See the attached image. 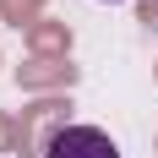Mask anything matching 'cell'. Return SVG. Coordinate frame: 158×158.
<instances>
[{
    "label": "cell",
    "mask_w": 158,
    "mask_h": 158,
    "mask_svg": "<svg viewBox=\"0 0 158 158\" xmlns=\"http://www.w3.org/2000/svg\"><path fill=\"white\" fill-rule=\"evenodd\" d=\"M44 158H120V147H114L109 131H98V126H60L49 136Z\"/></svg>",
    "instance_id": "cell-1"
},
{
    "label": "cell",
    "mask_w": 158,
    "mask_h": 158,
    "mask_svg": "<svg viewBox=\"0 0 158 158\" xmlns=\"http://www.w3.org/2000/svg\"><path fill=\"white\" fill-rule=\"evenodd\" d=\"M109 6H114V0H109Z\"/></svg>",
    "instance_id": "cell-2"
}]
</instances>
